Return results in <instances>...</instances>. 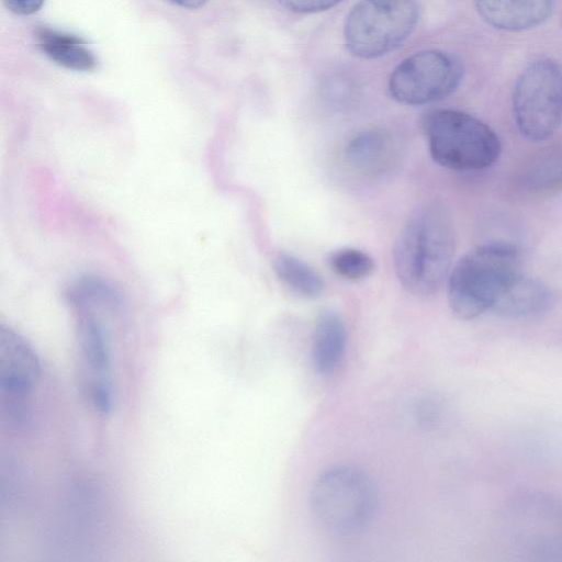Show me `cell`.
I'll list each match as a JSON object with an SVG mask.
<instances>
[{
    "instance_id": "cell-1",
    "label": "cell",
    "mask_w": 562,
    "mask_h": 562,
    "mask_svg": "<svg viewBox=\"0 0 562 562\" xmlns=\"http://www.w3.org/2000/svg\"><path fill=\"white\" fill-rule=\"evenodd\" d=\"M68 299L75 315L81 391L94 412L106 415L115 398L112 323L122 296L112 284L86 277L71 285Z\"/></svg>"
},
{
    "instance_id": "cell-2",
    "label": "cell",
    "mask_w": 562,
    "mask_h": 562,
    "mask_svg": "<svg viewBox=\"0 0 562 562\" xmlns=\"http://www.w3.org/2000/svg\"><path fill=\"white\" fill-rule=\"evenodd\" d=\"M456 243L452 217L442 204L417 207L394 245V267L402 286L414 295L435 293L449 273Z\"/></svg>"
},
{
    "instance_id": "cell-3",
    "label": "cell",
    "mask_w": 562,
    "mask_h": 562,
    "mask_svg": "<svg viewBox=\"0 0 562 562\" xmlns=\"http://www.w3.org/2000/svg\"><path fill=\"white\" fill-rule=\"evenodd\" d=\"M520 274L518 249L507 243H488L468 251L448 280L452 314L470 321L492 311L506 286Z\"/></svg>"
},
{
    "instance_id": "cell-4",
    "label": "cell",
    "mask_w": 562,
    "mask_h": 562,
    "mask_svg": "<svg viewBox=\"0 0 562 562\" xmlns=\"http://www.w3.org/2000/svg\"><path fill=\"white\" fill-rule=\"evenodd\" d=\"M423 130L432 159L456 171H479L493 166L502 150L496 133L475 116L452 109L426 114Z\"/></svg>"
},
{
    "instance_id": "cell-5",
    "label": "cell",
    "mask_w": 562,
    "mask_h": 562,
    "mask_svg": "<svg viewBox=\"0 0 562 562\" xmlns=\"http://www.w3.org/2000/svg\"><path fill=\"white\" fill-rule=\"evenodd\" d=\"M378 488L364 471L340 465L322 472L311 491V505L317 519L339 533L361 530L373 518Z\"/></svg>"
},
{
    "instance_id": "cell-6",
    "label": "cell",
    "mask_w": 562,
    "mask_h": 562,
    "mask_svg": "<svg viewBox=\"0 0 562 562\" xmlns=\"http://www.w3.org/2000/svg\"><path fill=\"white\" fill-rule=\"evenodd\" d=\"M418 16L416 0H359L345 22L346 47L359 58L381 57L406 41Z\"/></svg>"
},
{
    "instance_id": "cell-7",
    "label": "cell",
    "mask_w": 562,
    "mask_h": 562,
    "mask_svg": "<svg viewBox=\"0 0 562 562\" xmlns=\"http://www.w3.org/2000/svg\"><path fill=\"white\" fill-rule=\"evenodd\" d=\"M513 112L521 135L544 142L562 123V68L554 60L540 58L519 75L513 91Z\"/></svg>"
},
{
    "instance_id": "cell-8",
    "label": "cell",
    "mask_w": 562,
    "mask_h": 562,
    "mask_svg": "<svg viewBox=\"0 0 562 562\" xmlns=\"http://www.w3.org/2000/svg\"><path fill=\"white\" fill-rule=\"evenodd\" d=\"M41 378L33 347L11 327H0V402L10 426L27 427L33 417V396Z\"/></svg>"
},
{
    "instance_id": "cell-9",
    "label": "cell",
    "mask_w": 562,
    "mask_h": 562,
    "mask_svg": "<svg viewBox=\"0 0 562 562\" xmlns=\"http://www.w3.org/2000/svg\"><path fill=\"white\" fill-rule=\"evenodd\" d=\"M462 63L454 55L427 49L406 57L391 74L389 91L408 105L431 103L450 95L461 83Z\"/></svg>"
},
{
    "instance_id": "cell-10",
    "label": "cell",
    "mask_w": 562,
    "mask_h": 562,
    "mask_svg": "<svg viewBox=\"0 0 562 562\" xmlns=\"http://www.w3.org/2000/svg\"><path fill=\"white\" fill-rule=\"evenodd\" d=\"M474 3L487 24L509 32L539 26L553 12V0H474Z\"/></svg>"
},
{
    "instance_id": "cell-11",
    "label": "cell",
    "mask_w": 562,
    "mask_h": 562,
    "mask_svg": "<svg viewBox=\"0 0 562 562\" xmlns=\"http://www.w3.org/2000/svg\"><path fill=\"white\" fill-rule=\"evenodd\" d=\"M552 303V293L544 283L520 273L506 286L492 311L507 318H535L550 311Z\"/></svg>"
},
{
    "instance_id": "cell-12",
    "label": "cell",
    "mask_w": 562,
    "mask_h": 562,
    "mask_svg": "<svg viewBox=\"0 0 562 562\" xmlns=\"http://www.w3.org/2000/svg\"><path fill=\"white\" fill-rule=\"evenodd\" d=\"M34 37L42 53L60 67L88 72L98 66L93 52L74 34L48 26H38Z\"/></svg>"
},
{
    "instance_id": "cell-13",
    "label": "cell",
    "mask_w": 562,
    "mask_h": 562,
    "mask_svg": "<svg viewBox=\"0 0 562 562\" xmlns=\"http://www.w3.org/2000/svg\"><path fill=\"white\" fill-rule=\"evenodd\" d=\"M347 333L341 317L333 311L322 312L316 321L312 360L315 371L328 374L341 360L346 348Z\"/></svg>"
},
{
    "instance_id": "cell-14",
    "label": "cell",
    "mask_w": 562,
    "mask_h": 562,
    "mask_svg": "<svg viewBox=\"0 0 562 562\" xmlns=\"http://www.w3.org/2000/svg\"><path fill=\"white\" fill-rule=\"evenodd\" d=\"M521 183L533 192L562 190V142L542 149L528 162Z\"/></svg>"
},
{
    "instance_id": "cell-15",
    "label": "cell",
    "mask_w": 562,
    "mask_h": 562,
    "mask_svg": "<svg viewBox=\"0 0 562 562\" xmlns=\"http://www.w3.org/2000/svg\"><path fill=\"white\" fill-rule=\"evenodd\" d=\"M392 142L381 131H366L355 136L347 145L349 162L362 171H380L390 160Z\"/></svg>"
},
{
    "instance_id": "cell-16",
    "label": "cell",
    "mask_w": 562,
    "mask_h": 562,
    "mask_svg": "<svg viewBox=\"0 0 562 562\" xmlns=\"http://www.w3.org/2000/svg\"><path fill=\"white\" fill-rule=\"evenodd\" d=\"M273 268L280 280L302 296L316 297L324 290L321 276L308 265L291 255H278Z\"/></svg>"
},
{
    "instance_id": "cell-17",
    "label": "cell",
    "mask_w": 562,
    "mask_h": 562,
    "mask_svg": "<svg viewBox=\"0 0 562 562\" xmlns=\"http://www.w3.org/2000/svg\"><path fill=\"white\" fill-rule=\"evenodd\" d=\"M328 262L337 274L349 280L362 279L374 268L372 258L355 248H342L331 252Z\"/></svg>"
},
{
    "instance_id": "cell-18",
    "label": "cell",
    "mask_w": 562,
    "mask_h": 562,
    "mask_svg": "<svg viewBox=\"0 0 562 562\" xmlns=\"http://www.w3.org/2000/svg\"><path fill=\"white\" fill-rule=\"evenodd\" d=\"M342 0H279L288 10L296 13H315L328 10Z\"/></svg>"
},
{
    "instance_id": "cell-19",
    "label": "cell",
    "mask_w": 562,
    "mask_h": 562,
    "mask_svg": "<svg viewBox=\"0 0 562 562\" xmlns=\"http://www.w3.org/2000/svg\"><path fill=\"white\" fill-rule=\"evenodd\" d=\"M45 0H3L5 7L19 15H30L37 12Z\"/></svg>"
},
{
    "instance_id": "cell-20",
    "label": "cell",
    "mask_w": 562,
    "mask_h": 562,
    "mask_svg": "<svg viewBox=\"0 0 562 562\" xmlns=\"http://www.w3.org/2000/svg\"><path fill=\"white\" fill-rule=\"evenodd\" d=\"M168 2L184 9H198L207 0H167Z\"/></svg>"
}]
</instances>
